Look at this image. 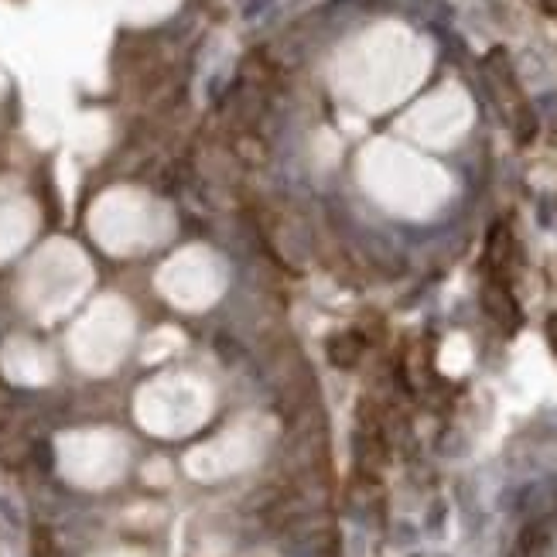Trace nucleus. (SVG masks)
I'll return each mask as SVG.
<instances>
[{"instance_id":"1","label":"nucleus","mask_w":557,"mask_h":557,"mask_svg":"<svg viewBox=\"0 0 557 557\" xmlns=\"http://www.w3.org/2000/svg\"><path fill=\"white\" fill-rule=\"evenodd\" d=\"M257 455V444L240 431V434H226L223 441L206 444L189 455V472L198 476V479H219L226 472H236V468H247Z\"/></svg>"}]
</instances>
